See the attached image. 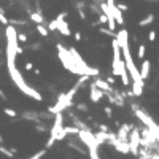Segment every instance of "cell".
<instances>
[{
  "label": "cell",
  "instance_id": "obj_1",
  "mask_svg": "<svg viewBox=\"0 0 159 159\" xmlns=\"http://www.w3.org/2000/svg\"><path fill=\"white\" fill-rule=\"evenodd\" d=\"M8 72H10V76L13 78V81L16 83V86H18L26 95H29V97L35 99V100H42V95H40V92H37L35 89L30 88L29 84L24 81V78H22L21 72L16 69V67H11V69H8Z\"/></svg>",
  "mask_w": 159,
  "mask_h": 159
},
{
  "label": "cell",
  "instance_id": "obj_2",
  "mask_svg": "<svg viewBox=\"0 0 159 159\" xmlns=\"http://www.w3.org/2000/svg\"><path fill=\"white\" fill-rule=\"evenodd\" d=\"M139 145H140V134L137 129L130 130L129 132V148H130V153L137 154L139 153Z\"/></svg>",
  "mask_w": 159,
  "mask_h": 159
},
{
  "label": "cell",
  "instance_id": "obj_3",
  "mask_svg": "<svg viewBox=\"0 0 159 159\" xmlns=\"http://www.w3.org/2000/svg\"><path fill=\"white\" fill-rule=\"evenodd\" d=\"M89 95H91V100L94 102V104H99V102L104 99V95H105V92L104 91H100L97 86H95V84L92 83L89 86Z\"/></svg>",
  "mask_w": 159,
  "mask_h": 159
},
{
  "label": "cell",
  "instance_id": "obj_4",
  "mask_svg": "<svg viewBox=\"0 0 159 159\" xmlns=\"http://www.w3.org/2000/svg\"><path fill=\"white\" fill-rule=\"evenodd\" d=\"M150 67H151V62L148 59L142 62V69L139 72H140V76H142L143 81H145V80H148V76H150Z\"/></svg>",
  "mask_w": 159,
  "mask_h": 159
},
{
  "label": "cell",
  "instance_id": "obj_5",
  "mask_svg": "<svg viewBox=\"0 0 159 159\" xmlns=\"http://www.w3.org/2000/svg\"><path fill=\"white\" fill-rule=\"evenodd\" d=\"M65 16H67V13H61L54 21H51V22H49V30H56V29H58L61 22H62V21H65V19H64Z\"/></svg>",
  "mask_w": 159,
  "mask_h": 159
},
{
  "label": "cell",
  "instance_id": "obj_6",
  "mask_svg": "<svg viewBox=\"0 0 159 159\" xmlns=\"http://www.w3.org/2000/svg\"><path fill=\"white\" fill-rule=\"evenodd\" d=\"M94 84L97 86L100 91H104V92H111V86H110V83H107V81H102V80H95Z\"/></svg>",
  "mask_w": 159,
  "mask_h": 159
},
{
  "label": "cell",
  "instance_id": "obj_7",
  "mask_svg": "<svg viewBox=\"0 0 159 159\" xmlns=\"http://www.w3.org/2000/svg\"><path fill=\"white\" fill-rule=\"evenodd\" d=\"M88 148H89V156H91V159H99V153H97L99 143H97V142H95V143H91Z\"/></svg>",
  "mask_w": 159,
  "mask_h": 159
},
{
  "label": "cell",
  "instance_id": "obj_8",
  "mask_svg": "<svg viewBox=\"0 0 159 159\" xmlns=\"http://www.w3.org/2000/svg\"><path fill=\"white\" fill-rule=\"evenodd\" d=\"M58 30H59V32H61L64 37H70V33H72V32H70V29H69V24H67L65 21H62L61 24H59Z\"/></svg>",
  "mask_w": 159,
  "mask_h": 159
},
{
  "label": "cell",
  "instance_id": "obj_9",
  "mask_svg": "<svg viewBox=\"0 0 159 159\" xmlns=\"http://www.w3.org/2000/svg\"><path fill=\"white\" fill-rule=\"evenodd\" d=\"M30 19H32V22H35V24H43L45 22L43 16L40 13H30Z\"/></svg>",
  "mask_w": 159,
  "mask_h": 159
},
{
  "label": "cell",
  "instance_id": "obj_10",
  "mask_svg": "<svg viewBox=\"0 0 159 159\" xmlns=\"http://www.w3.org/2000/svg\"><path fill=\"white\" fill-rule=\"evenodd\" d=\"M153 19H154V14H148L146 18H143L140 22H139V26L140 27H145V26H148V24H151L153 22Z\"/></svg>",
  "mask_w": 159,
  "mask_h": 159
},
{
  "label": "cell",
  "instance_id": "obj_11",
  "mask_svg": "<svg viewBox=\"0 0 159 159\" xmlns=\"http://www.w3.org/2000/svg\"><path fill=\"white\" fill-rule=\"evenodd\" d=\"M37 30H38L40 35H43V37H48V33H49L46 27H43V24H37Z\"/></svg>",
  "mask_w": 159,
  "mask_h": 159
},
{
  "label": "cell",
  "instance_id": "obj_12",
  "mask_svg": "<svg viewBox=\"0 0 159 159\" xmlns=\"http://www.w3.org/2000/svg\"><path fill=\"white\" fill-rule=\"evenodd\" d=\"M64 130H65V134H67V135H69V134L72 135V134H78V132H80V129H78V127H64Z\"/></svg>",
  "mask_w": 159,
  "mask_h": 159
},
{
  "label": "cell",
  "instance_id": "obj_13",
  "mask_svg": "<svg viewBox=\"0 0 159 159\" xmlns=\"http://www.w3.org/2000/svg\"><path fill=\"white\" fill-rule=\"evenodd\" d=\"M137 56H139V59H143L145 58V45H140V46H139Z\"/></svg>",
  "mask_w": 159,
  "mask_h": 159
},
{
  "label": "cell",
  "instance_id": "obj_14",
  "mask_svg": "<svg viewBox=\"0 0 159 159\" xmlns=\"http://www.w3.org/2000/svg\"><path fill=\"white\" fill-rule=\"evenodd\" d=\"M26 43L27 42V35H26V33H22V32H19L18 33V43Z\"/></svg>",
  "mask_w": 159,
  "mask_h": 159
},
{
  "label": "cell",
  "instance_id": "obj_15",
  "mask_svg": "<svg viewBox=\"0 0 159 159\" xmlns=\"http://www.w3.org/2000/svg\"><path fill=\"white\" fill-rule=\"evenodd\" d=\"M5 113H7L8 116H11V118H16V116H18V113H16L14 110H11V108H5Z\"/></svg>",
  "mask_w": 159,
  "mask_h": 159
},
{
  "label": "cell",
  "instance_id": "obj_16",
  "mask_svg": "<svg viewBox=\"0 0 159 159\" xmlns=\"http://www.w3.org/2000/svg\"><path fill=\"white\" fill-rule=\"evenodd\" d=\"M0 151H2V153H3V154H7L8 157H13V156H14V153H11V151H8L7 148H3V146H0Z\"/></svg>",
  "mask_w": 159,
  "mask_h": 159
},
{
  "label": "cell",
  "instance_id": "obj_17",
  "mask_svg": "<svg viewBox=\"0 0 159 159\" xmlns=\"http://www.w3.org/2000/svg\"><path fill=\"white\" fill-rule=\"evenodd\" d=\"M0 22H2V24H5V26H8V24H10V19L5 18L3 13H0Z\"/></svg>",
  "mask_w": 159,
  "mask_h": 159
},
{
  "label": "cell",
  "instance_id": "obj_18",
  "mask_svg": "<svg viewBox=\"0 0 159 159\" xmlns=\"http://www.w3.org/2000/svg\"><path fill=\"white\" fill-rule=\"evenodd\" d=\"M116 5V8L119 10V11H126L127 10V5L126 3H115Z\"/></svg>",
  "mask_w": 159,
  "mask_h": 159
},
{
  "label": "cell",
  "instance_id": "obj_19",
  "mask_svg": "<svg viewBox=\"0 0 159 159\" xmlns=\"http://www.w3.org/2000/svg\"><path fill=\"white\" fill-rule=\"evenodd\" d=\"M104 113H105L107 116H111V115H113V110H111V107H108V105H107V107H104Z\"/></svg>",
  "mask_w": 159,
  "mask_h": 159
},
{
  "label": "cell",
  "instance_id": "obj_20",
  "mask_svg": "<svg viewBox=\"0 0 159 159\" xmlns=\"http://www.w3.org/2000/svg\"><path fill=\"white\" fill-rule=\"evenodd\" d=\"M45 153H46L45 150H43V151H38L37 154H35V156H32L30 159H40V157H43V156H45Z\"/></svg>",
  "mask_w": 159,
  "mask_h": 159
},
{
  "label": "cell",
  "instance_id": "obj_21",
  "mask_svg": "<svg viewBox=\"0 0 159 159\" xmlns=\"http://www.w3.org/2000/svg\"><path fill=\"white\" fill-rule=\"evenodd\" d=\"M148 38H150V42H154V38H156V30H150Z\"/></svg>",
  "mask_w": 159,
  "mask_h": 159
},
{
  "label": "cell",
  "instance_id": "obj_22",
  "mask_svg": "<svg viewBox=\"0 0 159 159\" xmlns=\"http://www.w3.org/2000/svg\"><path fill=\"white\" fill-rule=\"evenodd\" d=\"M76 107H78L80 111H86V110H88V105H86V104H78Z\"/></svg>",
  "mask_w": 159,
  "mask_h": 159
},
{
  "label": "cell",
  "instance_id": "obj_23",
  "mask_svg": "<svg viewBox=\"0 0 159 159\" xmlns=\"http://www.w3.org/2000/svg\"><path fill=\"white\" fill-rule=\"evenodd\" d=\"M99 21L102 22V24H107V16H105L104 13H102V14H100V19H99Z\"/></svg>",
  "mask_w": 159,
  "mask_h": 159
},
{
  "label": "cell",
  "instance_id": "obj_24",
  "mask_svg": "<svg viewBox=\"0 0 159 159\" xmlns=\"http://www.w3.org/2000/svg\"><path fill=\"white\" fill-rule=\"evenodd\" d=\"M32 69H33L32 62H27V64H26V70H32Z\"/></svg>",
  "mask_w": 159,
  "mask_h": 159
},
{
  "label": "cell",
  "instance_id": "obj_25",
  "mask_svg": "<svg viewBox=\"0 0 159 159\" xmlns=\"http://www.w3.org/2000/svg\"><path fill=\"white\" fill-rule=\"evenodd\" d=\"M75 40H81V33L76 32V33H75Z\"/></svg>",
  "mask_w": 159,
  "mask_h": 159
}]
</instances>
